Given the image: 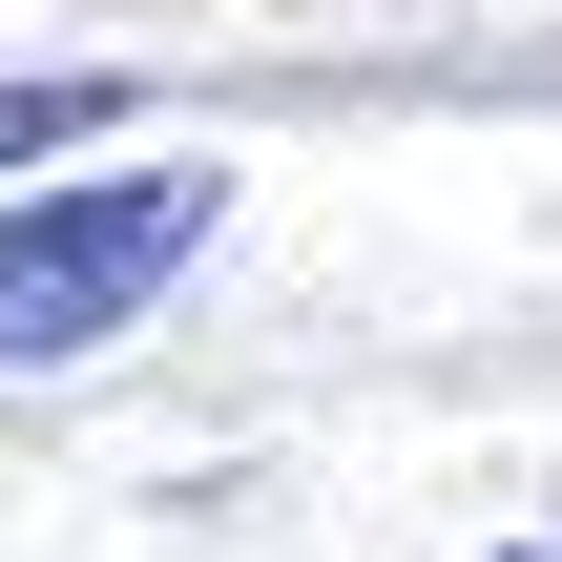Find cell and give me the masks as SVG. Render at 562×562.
<instances>
[{
  "label": "cell",
  "mask_w": 562,
  "mask_h": 562,
  "mask_svg": "<svg viewBox=\"0 0 562 562\" xmlns=\"http://www.w3.org/2000/svg\"><path fill=\"white\" fill-rule=\"evenodd\" d=\"M209 229H229V167H42V188L0 209V375L146 334Z\"/></svg>",
  "instance_id": "cell-1"
},
{
  "label": "cell",
  "mask_w": 562,
  "mask_h": 562,
  "mask_svg": "<svg viewBox=\"0 0 562 562\" xmlns=\"http://www.w3.org/2000/svg\"><path fill=\"white\" fill-rule=\"evenodd\" d=\"M125 125V83L104 63H42V83H0V167H63V146H104Z\"/></svg>",
  "instance_id": "cell-2"
},
{
  "label": "cell",
  "mask_w": 562,
  "mask_h": 562,
  "mask_svg": "<svg viewBox=\"0 0 562 562\" xmlns=\"http://www.w3.org/2000/svg\"><path fill=\"white\" fill-rule=\"evenodd\" d=\"M501 562H542V542H501Z\"/></svg>",
  "instance_id": "cell-3"
}]
</instances>
